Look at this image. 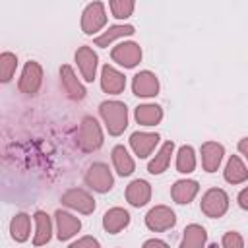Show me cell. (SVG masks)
Returning <instances> with one entry per match:
<instances>
[{"mask_svg": "<svg viewBox=\"0 0 248 248\" xmlns=\"http://www.w3.org/2000/svg\"><path fill=\"white\" fill-rule=\"evenodd\" d=\"M12 234L17 240H23L27 236V217L25 215H17L12 221Z\"/></svg>", "mask_w": 248, "mask_h": 248, "instance_id": "cell-1", "label": "cell"}, {"mask_svg": "<svg viewBox=\"0 0 248 248\" xmlns=\"http://www.w3.org/2000/svg\"><path fill=\"white\" fill-rule=\"evenodd\" d=\"M37 225H39V236L35 238V244H41L43 240H48V229H50L46 215L41 211L37 213Z\"/></svg>", "mask_w": 248, "mask_h": 248, "instance_id": "cell-2", "label": "cell"}, {"mask_svg": "<svg viewBox=\"0 0 248 248\" xmlns=\"http://www.w3.org/2000/svg\"><path fill=\"white\" fill-rule=\"evenodd\" d=\"M14 68H16V56L10 54V52H4V54H2V79H4V81L10 79Z\"/></svg>", "mask_w": 248, "mask_h": 248, "instance_id": "cell-3", "label": "cell"}]
</instances>
